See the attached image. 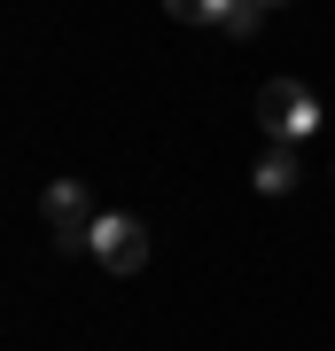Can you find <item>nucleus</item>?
Listing matches in <instances>:
<instances>
[{
  "instance_id": "nucleus-1",
  "label": "nucleus",
  "mask_w": 335,
  "mask_h": 351,
  "mask_svg": "<svg viewBox=\"0 0 335 351\" xmlns=\"http://www.w3.org/2000/svg\"><path fill=\"white\" fill-rule=\"evenodd\" d=\"M258 125H265V141H281V149H304V141L320 133V94H312L304 78H265L258 86Z\"/></svg>"
},
{
  "instance_id": "nucleus-2",
  "label": "nucleus",
  "mask_w": 335,
  "mask_h": 351,
  "mask_svg": "<svg viewBox=\"0 0 335 351\" xmlns=\"http://www.w3.org/2000/svg\"><path fill=\"white\" fill-rule=\"evenodd\" d=\"M86 258L110 265V274H140V265H149V226L133 211H101L94 234H86Z\"/></svg>"
},
{
  "instance_id": "nucleus-3",
  "label": "nucleus",
  "mask_w": 335,
  "mask_h": 351,
  "mask_svg": "<svg viewBox=\"0 0 335 351\" xmlns=\"http://www.w3.org/2000/svg\"><path fill=\"white\" fill-rule=\"evenodd\" d=\"M39 211H47L55 226V250H86V234H94V195H86V180H47V195H39Z\"/></svg>"
},
{
  "instance_id": "nucleus-4",
  "label": "nucleus",
  "mask_w": 335,
  "mask_h": 351,
  "mask_svg": "<svg viewBox=\"0 0 335 351\" xmlns=\"http://www.w3.org/2000/svg\"><path fill=\"white\" fill-rule=\"evenodd\" d=\"M297 180H304L297 149H281V141H265V156H258V172H249V188H258V195H288Z\"/></svg>"
},
{
  "instance_id": "nucleus-5",
  "label": "nucleus",
  "mask_w": 335,
  "mask_h": 351,
  "mask_svg": "<svg viewBox=\"0 0 335 351\" xmlns=\"http://www.w3.org/2000/svg\"><path fill=\"white\" fill-rule=\"evenodd\" d=\"M265 24V0H226V16H219V32H234V39H249Z\"/></svg>"
},
{
  "instance_id": "nucleus-6",
  "label": "nucleus",
  "mask_w": 335,
  "mask_h": 351,
  "mask_svg": "<svg viewBox=\"0 0 335 351\" xmlns=\"http://www.w3.org/2000/svg\"><path fill=\"white\" fill-rule=\"evenodd\" d=\"M164 8H172L179 24H219V16H226V0H164Z\"/></svg>"
},
{
  "instance_id": "nucleus-7",
  "label": "nucleus",
  "mask_w": 335,
  "mask_h": 351,
  "mask_svg": "<svg viewBox=\"0 0 335 351\" xmlns=\"http://www.w3.org/2000/svg\"><path fill=\"white\" fill-rule=\"evenodd\" d=\"M265 8H288V0H265Z\"/></svg>"
}]
</instances>
